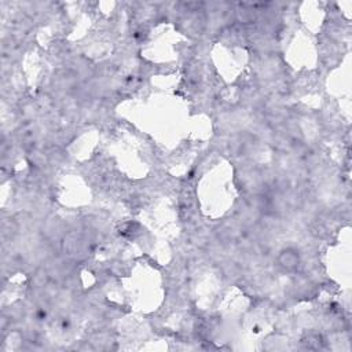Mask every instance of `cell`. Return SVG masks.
Wrapping results in <instances>:
<instances>
[{
	"instance_id": "obj_1",
	"label": "cell",
	"mask_w": 352,
	"mask_h": 352,
	"mask_svg": "<svg viewBox=\"0 0 352 352\" xmlns=\"http://www.w3.org/2000/svg\"><path fill=\"white\" fill-rule=\"evenodd\" d=\"M280 263L283 269L286 270L296 269V266L298 264L297 253H296L294 251H292V249H286V251H283L282 253H281Z\"/></svg>"
}]
</instances>
